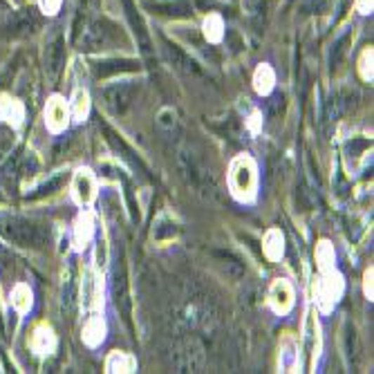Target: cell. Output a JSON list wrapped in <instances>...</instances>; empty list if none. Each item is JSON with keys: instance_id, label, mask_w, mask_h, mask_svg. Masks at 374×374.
Returning <instances> with one entry per match:
<instances>
[{"instance_id": "6da1fadb", "label": "cell", "mask_w": 374, "mask_h": 374, "mask_svg": "<svg viewBox=\"0 0 374 374\" xmlns=\"http://www.w3.org/2000/svg\"><path fill=\"white\" fill-rule=\"evenodd\" d=\"M227 182L233 200H238L240 204H253L258 200L260 189V173L255 159L249 153H240L233 157L229 163Z\"/></svg>"}, {"instance_id": "7a4b0ae2", "label": "cell", "mask_w": 374, "mask_h": 374, "mask_svg": "<svg viewBox=\"0 0 374 374\" xmlns=\"http://www.w3.org/2000/svg\"><path fill=\"white\" fill-rule=\"evenodd\" d=\"M343 294H345V276L336 267L330 269V272H323L316 283V307L323 314H330L341 302Z\"/></svg>"}, {"instance_id": "3957f363", "label": "cell", "mask_w": 374, "mask_h": 374, "mask_svg": "<svg viewBox=\"0 0 374 374\" xmlns=\"http://www.w3.org/2000/svg\"><path fill=\"white\" fill-rule=\"evenodd\" d=\"M267 305L276 316H287L296 305V289L287 278H276L267 291Z\"/></svg>"}, {"instance_id": "277c9868", "label": "cell", "mask_w": 374, "mask_h": 374, "mask_svg": "<svg viewBox=\"0 0 374 374\" xmlns=\"http://www.w3.org/2000/svg\"><path fill=\"white\" fill-rule=\"evenodd\" d=\"M81 307L88 314H103V276L97 269H88L81 283Z\"/></svg>"}, {"instance_id": "5b68a950", "label": "cell", "mask_w": 374, "mask_h": 374, "mask_svg": "<svg viewBox=\"0 0 374 374\" xmlns=\"http://www.w3.org/2000/svg\"><path fill=\"white\" fill-rule=\"evenodd\" d=\"M69 193H72V200L81 208L90 206L92 202L97 200L99 184H97V175L92 173V168H88V166L76 168L74 178H72V186H69Z\"/></svg>"}, {"instance_id": "8992f818", "label": "cell", "mask_w": 374, "mask_h": 374, "mask_svg": "<svg viewBox=\"0 0 374 374\" xmlns=\"http://www.w3.org/2000/svg\"><path fill=\"white\" fill-rule=\"evenodd\" d=\"M43 116H45V126H48V131L52 135L65 133L69 128V121H72V116H69V103L61 95H52L48 99Z\"/></svg>"}, {"instance_id": "52a82bcc", "label": "cell", "mask_w": 374, "mask_h": 374, "mask_svg": "<svg viewBox=\"0 0 374 374\" xmlns=\"http://www.w3.org/2000/svg\"><path fill=\"white\" fill-rule=\"evenodd\" d=\"M302 343H305V349L309 352V372H316L319 359H321V349H323V336H321V323L316 319L314 309H309L307 319H305V330H302Z\"/></svg>"}, {"instance_id": "ba28073f", "label": "cell", "mask_w": 374, "mask_h": 374, "mask_svg": "<svg viewBox=\"0 0 374 374\" xmlns=\"http://www.w3.org/2000/svg\"><path fill=\"white\" fill-rule=\"evenodd\" d=\"M95 233H97V222H95V213L90 211V208H81L79 215L74 218V225H72V244H74V251H86L90 247V242L95 240Z\"/></svg>"}, {"instance_id": "9c48e42d", "label": "cell", "mask_w": 374, "mask_h": 374, "mask_svg": "<svg viewBox=\"0 0 374 374\" xmlns=\"http://www.w3.org/2000/svg\"><path fill=\"white\" fill-rule=\"evenodd\" d=\"M300 343L298 338L285 332L278 343V368L280 372H300Z\"/></svg>"}, {"instance_id": "30bf717a", "label": "cell", "mask_w": 374, "mask_h": 374, "mask_svg": "<svg viewBox=\"0 0 374 374\" xmlns=\"http://www.w3.org/2000/svg\"><path fill=\"white\" fill-rule=\"evenodd\" d=\"M56 345H58V338H56V332L52 330V325L41 323V325L34 327L32 338H29V347H32L34 354L50 356V354L56 352Z\"/></svg>"}, {"instance_id": "8fae6325", "label": "cell", "mask_w": 374, "mask_h": 374, "mask_svg": "<svg viewBox=\"0 0 374 374\" xmlns=\"http://www.w3.org/2000/svg\"><path fill=\"white\" fill-rule=\"evenodd\" d=\"M84 343L92 349L101 347L108 338V323L103 319V314H90L84 323V332H81Z\"/></svg>"}, {"instance_id": "7c38bea8", "label": "cell", "mask_w": 374, "mask_h": 374, "mask_svg": "<svg viewBox=\"0 0 374 374\" xmlns=\"http://www.w3.org/2000/svg\"><path fill=\"white\" fill-rule=\"evenodd\" d=\"M0 121L16 128V131L22 128V123H25V103L3 92V95H0Z\"/></svg>"}, {"instance_id": "4fadbf2b", "label": "cell", "mask_w": 374, "mask_h": 374, "mask_svg": "<svg viewBox=\"0 0 374 374\" xmlns=\"http://www.w3.org/2000/svg\"><path fill=\"white\" fill-rule=\"evenodd\" d=\"M262 253L269 262H280L285 255V233L278 227H272L262 236Z\"/></svg>"}, {"instance_id": "5bb4252c", "label": "cell", "mask_w": 374, "mask_h": 374, "mask_svg": "<svg viewBox=\"0 0 374 374\" xmlns=\"http://www.w3.org/2000/svg\"><path fill=\"white\" fill-rule=\"evenodd\" d=\"M108 374H133L137 372V359L131 352H121V349H114L106 356V363H103Z\"/></svg>"}, {"instance_id": "9a60e30c", "label": "cell", "mask_w": 374, "mask_h": 374, "mask_svg": "<svg viewBox=\"0 0 374 374\" xmlns=\"http://www.w3.org/2000/svg\"><path fill=\"white\" fill-rule=\"evenodd\" d=\"M67 103H69V116H72L74 123L88 121L90 110H92V99H90V92L86 88H76L72 99H69Z\"/></svg>"}, {"instance_id": "2e32d148", "label": "cell", "mask_w": 374, "mask_h": 374, "mask_svg": "<svg viewBox=\"0 0 374 374\" xmlns=\"http://www.w3.org/2000/svg\"><path fill=\"white\" fill-rule=\"evenodd\" d=\"M276 88V72L269 63H260L253 72V90L258 97H269Z\"/></svg>"}, {"instance_id": "e0dca14e", "label": "cell", "mask_w": 374, "mask_h": 374, "mask_svg": "<svg viewBox=\"0 0 374 374\" xmlns=\"http://www.w3.org/2000/svg\"><path fill=\"white\" fill-rule=\"evenodd\" d=\"M9 300H11V307H14L18 314H27L34 307V291L27 283H18V285H14V289H11Z\"/></svg>"}, {"instance_id": "ac0fdd59", "label": "cell", "mask_w": 374, "mask_h": 374, "mask_svg": "<svg viewBox=\"0 0 374 374\" xmlns=\"http://www.w3.org/2000/svg\"><path fill=\"white\" fill-rule=\"evenodd\" d=\"M314 258H316V267L319 272H330V269L336 267V249L330 240H319L316 251H314Z\"/></svg>"}, {"instance_id": "d6986e66", "label": "cell", "mask_w": 374, "mask_h": 374, "mask_svg": "<svg viewBox=\"0 0 374 374\" xmlns=\"http://www.w3.org/2000/svg\"><path fill=\"white\" fill-rule=\"evenodd\" d=\"M225 18H222L220 14H208L202 22V32H204V39L208 43H222V39H225Z\"/></svg>"}, {"instance_id": "ffe728a7", "label": "cell", "mask_w": 374, "mask_h": 374, "mask_svg": "<svg viewBox=\"0 0 374 374\" xmlns=\"http://www.w3.org/2000/svg\"><path fill=\"white\" fill-rule=\"evenodd\" d=\"M372 63H374V50L366 48L363 52H361V56H359V74H361V79H363V81H368V84L374 79Z\"/></svg>"}, {"instance_id": "44dd1931", "label": "cell", "mask_w": 374, "mask_h": 374, "mask_svg": "<svg viewBox=\"0 0 374 374\" xmlns=\"http://www.w3.org/2000/svg\"><path fill=\"white\" fill-rule=\"evenodd\" d=\"M63 0H39V7L45 16H56L58 11H61Z\"/></svg>"}, {"instance_id": "7402d4cb", "label": "cell", "mask_w": 374, "mask_h": 374, "mask_svg": "<svg viewBox=\"0 0 374 374\" xmlns=\"http://www.w3.org/2000/svg\"><path fill=\"white\" fill-rule=\"evenodd\" d=\"M247 128H249V133L251 135H258L262 131V114L258 110H253L251 116L247 119Z\"/></svg>"}, {"instance_id": "603a6c76", "label": "cell", "mask_w": 374, "mask_h": 374, "mask_svg": "<svg viewBox=\"0 0 374 374\" xmlns=\"http://www.w3.org/2000/svg\"><path fill=\"white\" fill-rule=\"evenodd\" d=\"M372 278H374V269H372V267H368V269H366V274H363V296H366L368 300H372V298H374Z\"/></svg>"}, {"instance_id": "cb8c5ba5", "label": "cell", "mask_w": 374, "mask_h": 374, "mask_svg": "<svg viewBox=\"0 0 374 374\" xmlns=\"http://www.w3.org/2000/svg\"><path fill=\"white\" fill-rule=\"evenodd\" d=\"M356 9H359V14H372V0H356Z\"/></svg>"}]
</instances>
